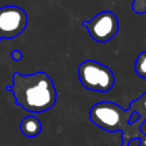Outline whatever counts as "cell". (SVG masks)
Wrapping results in <instances>:
<instances>
[{
    "label": "cell",
    "mask_w": 146,
    "mask_h": 146,
    "mask_svg": "<svg viewBox=\"0 0 146 146\" xmlns=\"http://www.w3.org/2000/svg\"><path fill=\"white\" fill-rule=\"evenodd\" d=\"M131 111H124L120 105L112 102H100L95 104L89 112V120L103 130L114 132L123 131V127L129 124Z\"/></svg>",
    "instance_id": "3"
},
{
    "label": "cell",
    "mask_w": 146,
    "mask_h": 146,
    "mask_svg": "<svg viewBox=\"0 0 146 146\" xmlns=\"http://www.w3.org/2000/svg\"><path fill=\"white\" fill-rule=\"evenodd\" d=\"M131 8L136 14H139V15L145 14L146 13V0H133Z\"/></svg>",
    "instance_id": "9"
},
{
    "label": "cell",
    "mask_w": 146,
    "mask_h": 146,
    "mask_svg": "<svg viewBox=\"0 0 146 146\" xmlns=\"http://www.w3.org/2000/svg\"><path fill=\"white\" fill-rule=\"evenodd\" d=\"M90 36L97 42H107L119 32V21L114 13L104 10L89 21L82 22Z\"/></svg>",
    "instance_id": "4"
},
{
    "label": "cell",
    "mask_w": 146,
    "mask_h": 146,
    "mask_svg": "<svg viewBox=\"0 0 146 146\" xmlns=\"http://www.w3.org/2000/svg\"><path fill=\"white\" fill-rule=\"evenodd\" d=\"M10 57H11L13 60L18 62V60L22 59L23 55H22V51H21V50H18V49H14V50L11 51V54H10Z\"/></svg>",
    "instance_id": "10"
},
{
    "label": "cell",
    "mask_w": 146,
    "mask_h": 146,
    "mask_svg": "<svg viewBox=\"0 0 146 146\" xmlns=\"http://www.w3.org/2000/svg\"><path fill=\"white\" fill-rule=\"evenodd\" d=\"M135 70L139 76L146 79V50L138 55L135 62Z\"/></svg>",
    "instance_id": "8"
},
{
    "label": "cell",
    "mask_w": 146,
    "mask_h": 146,
    "mask_svg": "<svg viewBox=\"0 0 146 146\" xmlns=\"http://www.w3.org/2000/svg\"><path fill=\"white\" fill-rule=\"evenodd\" d=\"M78 76L86 89L98 92H108L115 83L112 70L91 59H87L79 65Z\"/></svg>",
    "instance_id": "2"
},
{
    "label": "cell",
    "mask_w": 146,
    "mask_h": 146,
    "mask_svg": "<svg viewBox=\"0 0 146 146\" xmlns=\"http://www.w3.org/2000/svg\"><path fill=\"white\" fill-rule=\"evenodd\" d=\"M15 97V103L31 113L49 111L57 100V91L51 78L44 72L13 75V84L6 87Z\"/></svg>",
    "instance_id": "1"
},
{
    "label": "cell",
    "mask_w": 146,
    "mask_h": 146,
    "mask_svg": "<svg viewBox=\"0 0 146 146\" xmlns=\"http://www.w3.org/2000/svg\"><path fill=\"white\" fill-rule=\"evenodd\" d=\"M0 40H1V38H0Z\"/></svg>",
    "instance_id": "12"
},
{
    "label": "cell",
    "mask_w": 146,
    "mask_h": 146,
    "mask_svg": "<svg viewBox=\"0 0 146 146\" xmlns=\"http://www.w3.org/2000/svg\"><path fill=\"white\" fill-rule=\"evenodd\" d=\"M27 24V15L17 6H5L0 8V38L14 39L19 35Z\"/></svg>",
    "instance_id": "5"
},
{
    "label": "cell",
    "mask_w": 146,
    "mask_h": 146,
    "mask_svg": "<svg viewBox=\"0 0 146 146\" xmlns=\"http://www.w3.org/2000/svg\"><path fill=\"white\" fill-rule=\"evenodd\" d=\"M129 110L137 112L139 114V117H140L139 122L143 123L146 120V92L144 95H141L137 100L131 102Z\"/></svg>",
    "instance_id": "7"
},
{
    "label": "cell",
    "mask_w": 146,
    "mask_h": 146,
    "mask_svg": "<svg viewBox=\"0 0 146 146\" xmlns=\"http://www.w3.org/2000/svg\"><path fill=\"white\" fill-rule=\"evenodd\" d=\"M41 129H42V124L40 120L33 115L25 116L21 122V132L26 137L34 138L39 136Z\"/></svg>",
    "instance_id": "6"
},
{
    "label": "cell",
    "mask_w": 146,
    "mask_h": 146,
    "mask_svg": "<svg viewBox=\"0 0 146 146\" xmlns=\"http://www.w3.org/2000/svg\"><path fill=\"white\" fill-rule=\"evenodd\" d=\"M139 146H146V138H144L143 141L140 140V145H139Z\"/></svg>",
    "instance_id": "11"
}]
</instances>
